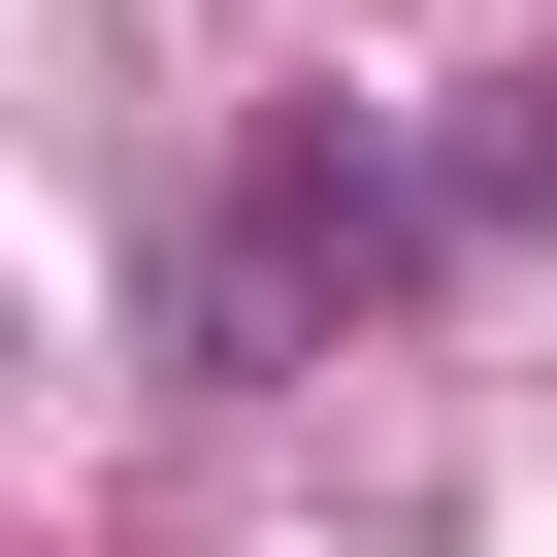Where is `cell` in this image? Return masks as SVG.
<instances>
[{
    "instance_id": "1",
    "label": "cell",
    "mask_w": 557,
    "mask_h": 557,
    "mask_svg": "<svg viewBox=\"0 0 557 557\" xmlns=\"http://www.w3.org/2000/svg\"><path fill=\"white\" fill-rule=\"evenodd\" d=\"M394 262H426V197L296 132V164H262V197H230V262H197V361H296V296H394Z\"/></svg>"
}]
</instances>
